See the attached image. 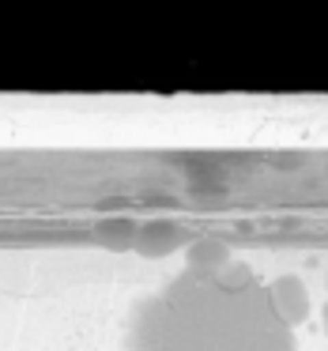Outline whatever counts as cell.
<instances>
[{"label":"cell","instance_id":"3","mask_svg":"<svg viewBox=\"0 0 328 351\" xmlns=\"http://www.w3.org/2000/svg\"><path fill=\"white\" fill-rule=\"evenodd\" d=\"M185 242V230L177 227V223L170 219H155V223H144V227H136V253H144V257H166V253L181 250Z\"/></svg>","mask_w":328,"mask_h":351},{"label":"cell","instance_id":"2","mask_svg":"<svg viewBox=\"0 0 328 351\" xmlns=\"http://www.w3.org/2000/svg\"><path fill=\"white\" fill-rule=\"evenodd\" d=\"M268 298H272L275 313H279L290 328L310 317V291H305V283L298 280V276H279V280H272L268 283Z\"/></svg>","mask_w":328,"mask_h":351},{"label":"cell","instance_id":"5","mask_svg":"<svg viewBox=\"0 0 328 351\" xmlns=\"http://www.w3.org/2000/svg\"><path fill=\"white\" fill-rule=\"evenodd\" d=\"M99 234L106 238V245H132V242H136V227H132V223H125V219L102 223Z\"/></svg>","mask_w":328,"mask_h":351},{"label":"cell","instance_id":"4","mask_svg":"<svg viewBox=\"0 0 328 351\" xmlns=\"http://www.w3.org/2000/svg\"><path fill=\"white\" fill-rule=\"evenodd\" d=\"M230 268V250L227 242L219 238H200V242L189 245V272H204V276H215Z\"/></svg>","mask_w":328,"mask_h":351},{"label":"cell","instance_id":"1","mask_svg":"<svg viewBox=\"0 0 328 351\" xmlns=\"http://www.w3.org/2000/svg\"><path fill=\"white\" fill-rule=\"evenodd\" d=\"M125 351H294L290 325L245 265L215 276L181 272L140 298L125 325Z\"/></svg>","mask_w":328,"mask_h":351},{"label":"cell","instance_id":"6","mask_svg":"<svg viewBox=\"0 0 328 351\" xmlns=\"http://www.w3.org/2000/svg\"><path fill=\"white\" fill-rule=\"evenodd\" d=\"M320 325H325V332H328V302H325V310H320Z\"/></svg>","mask_w":328,"mask_h":351}]
</instances>
